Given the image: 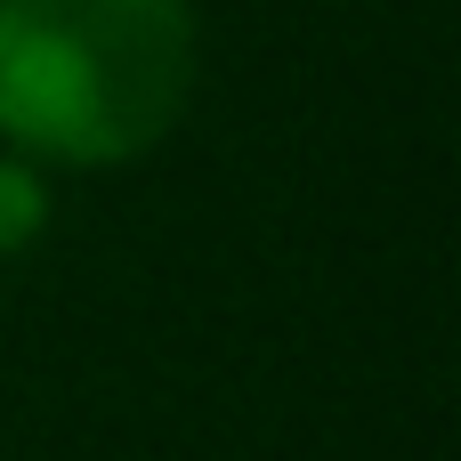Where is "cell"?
Here are the masks:
<instances>
[{
  "instance_id": "6da1fadb",
  "label": "cell",
  "mask_w": 461,
  "mask_h": 461,
  "mask_svg": "<svg viewBox=\"0 0 461 461\" xmlns=\"http://www.w3.org/2000/svg\"><path fill=\"white\" fill-rule=\"evenodd\" d=\"M178 97V16L162 0H8L0 122L41 146H138Z\"/></svg>"
}]
</instances>
